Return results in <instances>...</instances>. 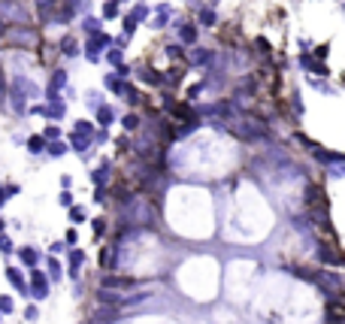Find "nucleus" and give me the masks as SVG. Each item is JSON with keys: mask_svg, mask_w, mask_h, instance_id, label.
<instances>
[{"mask_svg": "<svg viewBox=\"0 0 345 324\" xmlns=\"http://www.w3.org/2000/svg\"><path fill=\"white\" fill-rule=\"evenodd\" d=\"M85 264V252L82 249H73L70 252V267H67V276L70 279H79V267Z\"/></svg>", "mask_w": 345, "mask_h": 324, "instance_id": "4", "label": "nucleus"}, {"mask_svg": "<svg viewBox=\"0 0 345 324\" xmlns=\"http://www.w3.org/2000/svg\"><path fill=\"white\" fill-rule=\"evenodd\" d=\"M58 200H61V206H73V194H70V191H61Z\"/></svg>", "mask_w": 345, "mask_h": 324, "instance_id": "24", "label": "nucleus"}, {"mask_svg": "<svg viewBox=\"0 0 345 324\" xmlns=\"http://www.w3.org/2000/svg\"><path fill=\"white\" fill-rule=\"evenodd\" d=\"M64 152H67V146H64V143H52V146H49V155H52V158H61Z\"/></svg>", "mask_w": 345, "mask_h": 324, "instance_id": "15", "label": "nucleus"}, {"mask_svg": "<svg viewBox=\"0 0 345 324\" xmlns=\"http://www.w3.org/2000/svg\"><path fill=\"white\" fill-rule=\"evenodd\" d=\"M25 318H28V321H36V318H39V309H36V306H28V309H25Z\"/></svg>", "mask_w": 345, "mask_h": 324, "instance_id": "23", "label": "nucleus"}, {"mask_svg": "<svg viewBox=\"0 0 345 324\" xmlns=\"http://www.w3.org/2000/svg\"><path fill=\"white\" fill-rule=\"evenodd\" d=\"M3 227H6V221H3V218H0V233H3Z\"/></svg>", "mask_w": 345, "mask_h": 324, "instance_id": "28", "label": "nucleus"}, {"mask_svg": "<svg viewBox=\"0 0 345 324\" xmlns=\"http://www.w3.org/2000/svg\"><path fill=\"white\" fill-rule=\"evenodd\" d=\"M6 279H9L18 291H25V276L18 273V267H6Z\"/></svg>", "mask_w": 345, "mask_h": 324, "instance_id": "7", "label": "nucleus"}, {"mask_svg": "<svg viewBox=\"0 0 345 324\" xmlns=\"http://www.w3.org/2000/svg\"><path fill=\"white\" fill-rule=\"evenodd\" d=\"M142 82H152V85H158L161 79H158V73H155V70H142Z\"/></svg>", "mask_w": 345, "mask_h": 324, "instance_id": "18", "label": "nucleus"}, {"mask_svg": "<svg viewBox=\"0 0 345 324\" xmlns=\"http://www.w3.org/2000/svg\"><path fill=\"white\" fill-rule=\"evenodd\" d=\"M18 258H21V264H28V267H34V264H36V258H39V255H36V249H21V252H18Z\"/></svg>", "mask_w": 345, "mask_h": 324, "instance_id": "11", "label": "nucleus"}, {"mask_svg": "<svg viewBox=\"0 0 345 324\" xmlns=\"http://www.w3.org/2000/svg\"><path fill=\"white\" fill-rule=\"evenodd\" d=\"M3 39H6L9 46H34L36 39H39V33H36L34 28H28V25H15V28H6Z\"/></svg>", "mask_w": 345, "mask_h": 324, "instance_id": "1", "label": "nucleus"}, {"mask_svg": "<svg viewBox=\"0 0 345 324\" xmlns=\"http://www.w3.org/2000/svg\"><path fill=\"white\" fill-rule=\"evenodd\" d=\"M106 176H109V164H100V167H97V170L91 173V182H94V185L100 188V182H106Z\"/></svg>", "mask_w": 345, "mask_h": 324, "instance_id": "9", "label": "nucleus"}, {"mask_svg": "<svg viewBox=\"0 0 345 324\" xmlns=\"http://www.w3.org/2000/svg\"><path fill=\"white\" fill-rule=\"evenodd\" d=\"M70 221L73 225H82L85 221V209L82 206H70Z\"/></svg>", "mask_w": 345, "mask_h": 324, "instance_id": "13", "label": "nucleus"}, {"mask_svg": "<svg viewBox=\"0 0 345 324\" xmlns=\"http://www.w3.org/2000/svg\"><path fill=\"white\" fill-rule=\"evenodd\" d=\"M64 76H67V73H61V70H58V73H55V76H52V91H55V88H61V85H64V82H67V79H64Z\"/></svg>", "mask_w": 345, "mask_h": 324, "instance_id": "19", "label": "nucleus"}, {"mask_svg": "<svg viewBox=\"0 0 345 324\" xmlns=\"http://www.w3.org/2000/svg\"><path fill=\"white\" fill-rule=\"evenodd\" d=\"M61 46H64V55H76V39H73V36H67Z\"/></svg>", "mask_w": 345, "mask_h": 324, "instance_id": "20", "label": "nucleus"}, {"mask_svg": "<svg viewBox=\"0 0 345 324\" xmlns=\"http://www.w3.org/2000/svg\"><path fill=\"white\" fill-rule=\"evenodd\" d=\"M318 258H321V260H327V264H333V267H339V264H342L339 252H333V249H324V246L318 249Z\"/></svg>", "mask_w": 345, "mask_h": 324, "instance_id": "8", "label": "nucleus"}, {"mask_svg": "<svg viewBox=\"0 0 345 324\" xmlns=\"http://www.w3.org/2000/svg\"><path fill=\"white\" fill-rule=\"evenodd\" d=\"M100 303H109V306H115V303H121V297L115 291H106V288H100Z\"/></svg>", "mask_w": 345, "mask_h": 324, "instance_id": "12", "label": "nucleus"}, {"mask_svg": "<svg viewBox=\"0 0 345 324\" xmlns=\"http://www.w3.org/2000/svg\"><path fill=\"white\" fill-rule=\"evenodd\" d=\"M0 252H3V255H9V252H15V246H12V239H9V236H3V233H0Z\"/></svg>", "mask_w": 345, "mask_h": 324, "instance_id": "16", "label": "nucleus"}, {"mask_svg": "<svg viewBox=\"0 0 345 324\" xmlns=\"http://www.w3.org/2000/svg\"><path fill=\"white\" fill-rule=\"evenodd\" d=\"M137 125H139L137 115H124V130H137Z\"/></svg>", "mask_w": 345, "mask_h": 324, "instance_id": "22", "label": "nucleus"}, {"mask_svg": "<svg viewBox=\"0 0 345 324\" xmlns=\"http://www.w3.org/2000/svg\"><path fill=\"white\" fill-rule=\"evenodd\" d=\"M31 288H34L31 294H34L36 300H46V297H49V279H46L39 270H34V273H31ZM31 294H28V297H31Z\"/></svg>", "mask_w": 345, "mask_h": 324, "instance_id": "3", "label": "nucleus"}, {"mask_svg": "<svg viewBox=\"0 0 345 324\" xmlns=\"http://www.w3.org/2000/svg\"><path fill=\"white\" fill-rule=\"evenodd\" d=\"M12 309H15L12 297H0V315H3V312H12Z\"/></svg>", "mask_w": 345, "mask_h": 324, "instance_id": "17", "label": "nucleus"}, {"mask_svg": "<svg viewBox=\"0 0 345 324\" xmlns=\"http://www.w3.org/2000/svg\"><path fill=\"white\" fill-rule=\"evenodd\" d=\"M115 12H118V6H115V3H109V6H106V9H103V15H106V18H112Z\"/></svg>", "mask_w": 345, "mask_h": 324, "instance_id": "27", "label": "nucleus"}, {"mask_svg": "<svg viewBox=\"0 0 345 324\" xmlns=\"http://www.w3.org/2000/svg\"><path fill=\"white\" fill-rule=\"evenodd\" d=\"M42 146H46V139H42V136H31V139H28V149H31V152H42Z\"/></svg>", "mask_w": 345, "mask_h": 324, "instance_id": "14", "label": "nucleus"}, {"mask_svg": "<svg viewBox=\"0 0 345 324\" xmlns=\"http://www.w3.org/2000/svg\"><path fill=\"white\" fill-rule=\"evenodd\" d=\"M97 121H100V125H106V121H112V109H109V106H103V109L97 112Z\"/></svg>", "mask_w": 345, "mask_h": 324, "instance_id": "21", "label": "nucleus"}, {"mask_svg": "<svg viewBox=\"0 0 345 324\" xmlns=\"http://www.w3.org/2000/svg\"><path fill=\"white\" fill-rule=\"evenodd\" d=\"M0 18H9V22H18V25H21V22L28 18V12H25L21 6H15L12 0H3V3H0Z\"/></svg>", "mask_w": 345, "mask_h": 324, "instance_id": "2", "label": "nucleus"}, {"mask_svg": "<svg viewBox=\"0 0 345 324\" xmlns=\"http://www.w3.org/2000/svg\"><path fill=\"white\" fill-rule=\"evenodd\" d=\"M342 315H345L342 303H336V300H333V303H327V318H330L333 324H339V321H342Z\"/></svg>", "mask_w": 345, "mask_h": 324, "instance_id": "6", "label": "nucleus"}, {"mask_svg": "<svg viewBox=\"0 0 345 324\" xmlns=\"http://www.w3.org/2000/svg\"><path fill=\"white\" fill-rule=\"evenodd\" d=\"M64 276V267H61V260H55V258H49V279H61Z\"/></svg>", "mask_w": 345, "mask_h": 324, "instance_id": "10", "label": "nucleus"}, {"mask_svg": "<svg viewBox=\"0 0 345 324\" xmlns=\"http://www.w3.org/2000/svg\"><path fill=\"white\" fill-rule=\"evenodd\" d=\"M106 230V221L103 218H94V233H97V236H100V233H103Z\"/></svg>", "mask_w": 345, "mask_h": 324, "instance_id": "25", "label": "nucleus"}, {"mask_svg": "<svg viewBox=\"0 0 345 324\" xmlns=\"http://www.w3.org/2000/svg\"><path fill=\"white\" fill-rule=\"evenodd\" d=\"M182 39L191 43V39H194V28H182Z\"/></svg>", "mask_w": 345, "mask_h": 324, "instance_id": "26", "label": "nucleus"}, {"mask_svg": "<svg viewBox=\"0 0 345 324\" xmlns=\"http://www.w3.org/2000/svg\"><path fill=\"white\" fill-rule=\"evenodd\" d=\"M131 285H134V279H131V276H106V279H103L106 291H112V288H131Z\"/></svg>", "mask_w": 345, "mask_h": 324, "instance_id": "5", "label": "nucleus"}]
</instances>
